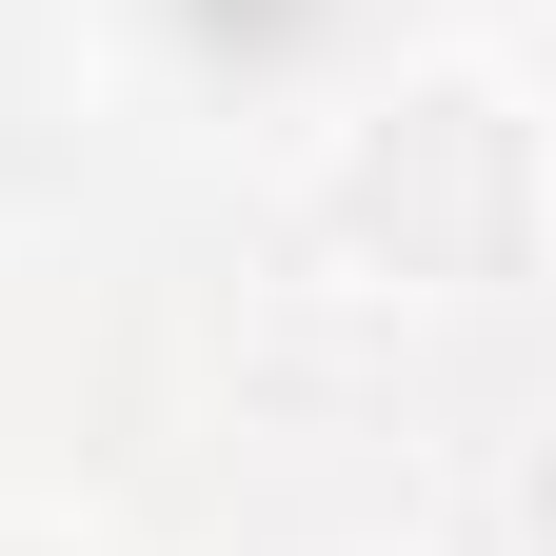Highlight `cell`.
Masks as SVG:
<instances>
[{"label": "cell", "instance_id": "obj_1", "mask_svg": "<svg viewBox=\"0 0 556 556\" xmlns=\"http://www.w3.org/2000/svg\"><path fill=\"white\" fill-rule=\"evenodd\" d=\"M199 21H219V40H239V21H258V40H278V21H299V0H199Z\"/></svg>", "mask_w": 556, "mask_h": 556}]
</instances>
